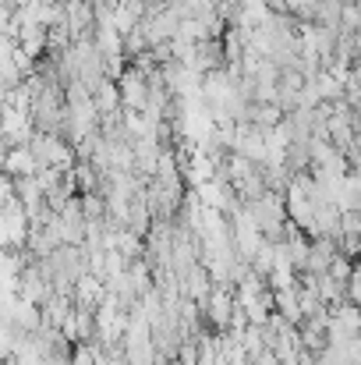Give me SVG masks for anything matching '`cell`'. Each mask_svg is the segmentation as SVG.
I'll use <instances>...</instances> for the list:
<instances>
[{
  "mask_svg": "<svg viewBox=\"0 0 361 365\" xmlns=\"http://www.w3.org/2000/svg\"><path fill=\"white\" fill-rule=\"evenodd\" d=\"M351 75H355V86H358V93H361V64H355V68H351Z\"/></svg>",
  "mask_w": 361,
  "mask_h": 365,
  "instance_id": "8",
  "label": "cell"
},
{
  "mask_svg": "<svg viewBox=\"0 0 361 365\" xmlns=\"http://www.w3.org/2000/svg\"><path fill=\"white\" fill-rule=\"evenodd\" d=\"M244 210L251 213L255 227L262 231L266 242H280L283 231H287V202H283V192H266L251 202H244Z\"/></svg>",
  "mask_w": 361,
  "mask_h": 365,
  "instance_id": "1",
  "label": "cell"
},
{
  "mask_svg": "<svg viewBox=\"0 0 361 365\" xmlns=\"http://www.w3.org/2000/svg\"><path fill=\"white\" fill-rule=\"evenodd\" d=\"M344 4H347V0H323V4L312 11V25L340 32V14H344Z\"/></svg>",
  "mask_w": 361,
  "mask_h": 365,
  "instance_id": "5",
  "label": "cell"
},
{
  "mask_svg": "<svg viewBox=\"0 0 361 365\" xmlns=\"http://www.w3.org/2000/svg\"><path fill=\"white\" fill-rule=\"evenodd\" d=\"M347 302L361 309V259H355V269H351V280H347Z\"/></svg>",
  "mask_w": 361,
  "mask_h": 365,
  "instance_id": "7",
  "label": "cell"
},
{
  "mask_svg": "<svg viewBox=\"0 0 361 365\" xmlns=\"http://www.w3.org/2000/svg\"><path fill=\"white\" fill-rule=\"evenodd\" d=\"M117 89H120V103H124V110H135V114H145V110H149V78H145L142 71L124 68Z\"/></svg>",
  "mask_w": 361,
  "mask_h": 365,
  "instance_id": "2",
  "label": "cell"
},
{
  "mask_svg": "<svg viewBox=\"0 0 361 365\" xmlns=\"http://www.w3.org/2000/svg\"><path fill=\"white\" fill-rule=\"evenodd\" d=\"M39 170H43V167H39V160L32 156L28 145H11L7 156H4V170H0V174H7V178H36Z\"/></svg>",
  "mask_w": 361,
  "mask_h": 365,
  "instance_id": "4",
  "label": "cell"
},
{
  "mask_svg": "<svg viewBox=\"0 0 361 365\" xmlns=\"http://www.w3.org/2000/svg\"><path fill=\"white\" fill-rule=\"evenodd\" d=\"M337 255H340V245L333 242V238H312V245H308V259H305V269H301V273L323 277Z\"/></svg>",
  "mask_w": 361,
  "mask_h": 365,
  "instance_id": "3",
  "label": "cell"
},
{
  "mask_svg": "<svg viewBox=\"0 0 361 365\" xmlns=\"http://www.w3.org/2000/svg\"><path fill=\"white\" fill-rule=\"evenodd\" d=\"M355 135H358V142H361V110L355 114Z\"/></svg>",
  "mask_w": 361,
  "mask_h": 365,
  "instance_id": "9",
  "label": "cell"
},
{
  "mask_svg": "<svg viewBox=\"0 0 361 365\" xmlns=\"http://www.w3.org/2000/svg\"><path fill=\"white\" fill-rule=\"evenodd\" d=\"M351 269H355V259H347V255L340 252V255L330 262V269H326V273H330L337 284H344V287H347V280H351Z\"/></svg>",
  "mask_w": 361,
  "mask_h": 365,
  "instance_id": "6",
  "label": "cell"
}]
</instances>
